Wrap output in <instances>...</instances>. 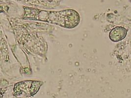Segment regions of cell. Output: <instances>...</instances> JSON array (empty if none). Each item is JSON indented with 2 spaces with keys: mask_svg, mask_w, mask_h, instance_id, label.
I'll use <instances>...</instances> for the list:
<instances>
[{
  "mask_svg": "<svg viewBox=\"0 0 131 98\" xmlns=\"http://www.w3.org/2000/svg\"><path fill=\"white\" fill-rule=\"evenodd\" d=\"M40 82L26 80L19 82L14 87V94L16 95H27L30 96L37 92L40 86Z\"/></svg>",
  "mask_w": 131,
  "mask_h": 98,
  "instance_id": "6da1fadb",
  "label": "cell"
},
{
  "mask_svg": "<svg viewBox=\"0 0 131 98\" xmlns=\"http://www.w3.org/2000/svg\"><path fill=\"white\" fill-rule=\"evenodd\" d=\"M127 30L124 27H116L110 32V39L113 42H118L123 40L127 36Z\"/></svg>",
  "mask_w": 131,
  "mask_h": 98,
  "instance_id": "7a4b0ae2",
  "label": "cell"
}]
</instances>
